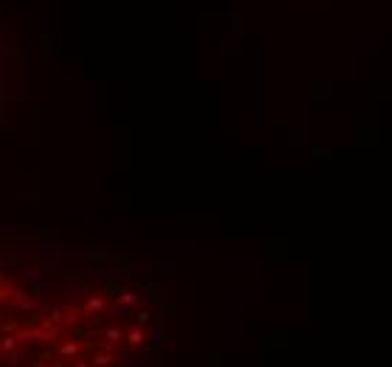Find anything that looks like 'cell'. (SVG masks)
<instances>
[{
	"label": "cell",
	"mask_w": 392,
	"mask_h": 367,
	"mask_svg": "<svg viewBox=\"0 0 392 367\" xmlns=\"http://www.w3.org/2000/svg\"><path fill=\"white\" fill-rule=\"evenodd\" d=\"M153 316V288L119 257L0 246V367H124Z\"/></svg>",
	"instance_id": "1"
},
{
	"label": "cell",
	"mask_w": 392,
	"mask_h": 367,
	"mask_svg": "<svg viewBox=\"0 0 392 367\" xmlns=\"http://www.w3.org/2000/svg\"><path fill=\"white\" fill-rule=\"evenodd\" d=\"M17 57H20V48L14 43V34H11L9 23L0 14V99L6 96V91L11 88V77L20 68Z\"/></svg>",
	"instance_id": "2"
}]
</instances>
